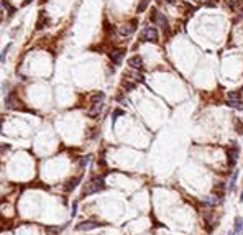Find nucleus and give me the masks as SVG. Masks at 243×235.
Listing matches in <instances>:
<instances>
[{
  "mask_svg": "<svg viewBox=\"0 0 243 235\" xmlns=\"http://www.w3.org/2000/svg\"><path fill=\"white\" fill-rule=\"evenodd\" d=\"M102 189H105V181H104V176H100V178H94V179H90L89 183L85 184V188L82 191V196L85 197V196L95 194V193H99V191H102Z\"/></svg>",
  "mask_w": 243,
  "mask_h": 235,
  "instance_id": "obj_1",
  "label": "nucleus"
},
{
  "mask_svg": "<svg viewBox=\"0 0 243 235\" xmlns=\"http://www.w3.org/2000/svg\"><path fill=\"white\" fill-rule=\"evenodd\" d=\"M150 20H151V23H156L158 26L163 28V31H169V23H168V20H166V17L163 13L158 12V8H151Z\"/></svg>",
  "mask_w": 243,
  "mask_h": 235,
  "instance_id": "obj_2",
  "label": "nucleus"
},
{
  "mask_svg": "<svg viewBox=\"0 0 243 235\" xmlns=\"http://www.w3.org/2000/svg\"><path fill=\"white\" fill-rule=\"evenodd\" d=\"M140 40L141 41H158V31H156L155 26H146L143 28V31L140 33Z\"/></svg>",
  "mask_w": 243,
  "mask_h": 235,
  "instance_id": "obj_3",
  "label": "nucleus"
},
{
  "mask_svg": "<svg viewBox=\"0 0 243 235\" xmlns=\"http://www.w3.org/2000/svg\"><path fill=\"white\" fill-rule=\"evenodd\" d=\"M100 222H95V220H87V222H80L76 225V230H79V232H82V230H92V229H97L100 227Z\"/></svg>",
  "mask_w": 243,
  "mask_h": 235,
  "instance_id": "obj_4",
  "label": "nucleus"
},
{
  "mask_svg": "<svg viewBox=\"0 0 243 235\" xmlns=\"http://www.w3.org/2000/svg\"><path fill=\"white\" fill-rule=\"evenodd\" d=\"M136 25H138V20H131L130 25H123V26L118 28V33H120L122 36H128V35H131V33L135 31Z\"/></svg>",
  "mask_w": 243,
  "mask_h": 235,
  "instance_id": "obj_5",
  "label": "nucleus"
},
{
  "mask_svg": "<svg viewBox=\"0 0 243 235\" xmlns=\"http://www.w3.org/2000/svg\"><path fill=\"white\" fill-rule=\"evenodd\" d=\"M237 160H238V146L233 143V146L228 150V166L233 168L235 166V163H237Z\"/></svg>",
  "mask_w": 243,
  "mask_h": 235,
  "instance_id": "obj_6",
  "label": "nucleus"
},
{
  "mask_svg": "<svg viewBox=\"0 0 243 235\" xmlns=\"http://www.w3.org/2000/svg\"><path fill=\"white\" fill-rule=\"evenodd\" d=\"M123 54H125V51H123V50H113L108 56H110V59H112L113 64L120 66L122 64V59H123Z\"/></svg>",
  "mask_w": 243,
  "mask_h": 235,
  "instance_id": "obj_7",
  "label": "nucleus"
},
{
  "mask_svg": "<svg viewBox=\"0 0 243 235\" xmlns=\"http://www.w3.org/2000/svg\"><path fill=\"white\" fill-rule=\"evenodd\" d=\"M128 66L133 69H141L143 68V58L141 56H131L130 59H128Z\"/></svg>",
  "mask_w": 243,
  "mask_h": 235,
  "instance_id": "obj_8",
  "label": "nucleus"
},
{
  "mask_svg": "<svg viewBox=\"0 0 243 235\" xmlns=\"http://www.w3.org/2000/svg\"><path fill=\"white\" fill-rule=\"evenodd\" d=\"M102 107H104V105H102V102H99V104H94L92 107H90V109L87 110V117H90V118H95L99 114L102 112Z\"/></svg>",
  "mask_w": 243,
  "mask_h": 235,
  "instance_id": "obj_9",
  "label": "nucleus"
},
{
  "mask_svg": "<svg viewBox=\"0 0 243 235\" xmlns=\"http://www.w3.org/2000/svg\"><path fill=\"white\" fill-rule=\"evenodd\" d=\"M80 176H76V178H73V179H69L68 181V186H66V191H73V189H76L77 188V184L80 183Z\"/></svg>",
  "mask_w": 243,
  "mask_h": 235,
  "instance_id": "obj_10",
  "label": "nucleus"
},
{
  "mask_svg": "<svg viewBox=\"0 0 243 235\" xmlns=\"http://www.w3.org/2000/svg\"><path fill=\"white\" fill-rule=\"evenodd\" d=\"M104 97H105V94L104 92H94L92 95H90V100H92V104H99V102H102Z\"/></svg>",
  "mask_w": 243,
  "mask_h": 235,
  "instance_id": "obj_11",
  "label": "nucleus"
},
{
  "mask_svg": "<svg viewBox=\"0 0 243 235\" xmlns=\"http://www.w3.org/2000/svg\"><path fill=\"white\" fill-rule=\"evenodd\" d=\"M235 233H238V235L243 233V219L241 217L235 219Z\"/></svg>",
  "mask_w": 243,
  "mask_h": 235,
  "instance_id": "obj_12",
  "label": "nucleus"
},
{
  "mask_svg": "<svg viewBox=\"0 0 243 235\" xmlns=\"http://www.w3.org/2000/svg\"><path fill=\"white\" fill-rule=\"evenodd\" d=\"M227 105L228 107H233V109H238V110H243V102L241 100H227Z\"/></svg>",
  "mask_w": 243,
  "mask_h": 235,
  "instance_id": "obj_13",
  "label": "nucleus"
},
{
  "mask_svg": "<svg viewBox=\"0 0 243 235\" xmlns=\"http://www.w3.org/2000/svg\"><path fill=\"white\" fill-rule=\"evenodd\" d=\"M120 115H125V112L120 109H115L113 110V115H112V127L115 125V122H117V117H120Z\"/></svg>",
  "mask_w": 243,
  "mask_h": 235,
  "instance_id": "obj_14",
  "label": "nucleus"
},
{
  "mask_svg": "<svg viewBox=\"0 0 243 235\" xmlns=\"http://www.w3.org/2000/svg\"><path fill=\"white\" fill-rule=\"evenodd\" d=\"M237 178H238V171H233V174H232V179H230V184H228V188H230V191H233V189H235Z\"/></svg>",
  "mask_w": 243,
  "mask_h": 235,
  "instance_id": "obj_15",
  "label": "nucleus"
},
{
  "mask_svg": "<svg viewBox=\"0 0 243 235\" xmlns=\"http://www.w3.org/2000/svg\"><path fill=\"white\" fill-rule=\"evenodd\" d=\"M148 3H150V0H141L140 5H138V8H136V12L138 13H143V12L146 10V7H148Z\"/></svg>",
  "mask_w": 243,
  "mask_h": 235,
  "instance_id": "obj_16",
  "label": "nucleus"
},
{
  "mask_svg": "<svg viewBox=\"0 0 243 235\" xmlns=\"http://www.w3.org/2000/svg\"><path fill=\"white\" fill-rule=\"evenodd\" d=\"M40 13H41V15H40V20H38V23H36V28H38V30L45 28V26H43V25H45V22L48 23V20H45V15H43V12H40Z\"/></svg>",
  "mask_w": 243,
  "mask_h": 235,
  "instance_id": "obj_17",
  "label": "nucleus"
},
{
  "mask_svg": "<svg viewBox=\"0 0 243 235\" xmlns=\"http://www.w3.org/2000/svg\"><path fill=\"white\" fill-rule=\"evenodd\" d=\"M46 232L49 233V235H59V227H49V225H48Z\"/></svg>",
  "mask_w": 243,
  "mask_h": 235,
  "instance_id": "obj_18",
  "label": "nucleus"
},
{
  "mask_svg": "<svg viewBox=\"0 0 243 235\" xmlns=\"http://www.w3.org/2000/svg\"><path fill=\"white\" fill-rule=\"evenodd\" d=\"M122 87L125 89V90H133V89H135V84L128 82V81H123V82H122Z\"/></svg>",
  "mask_w": 243,
  "mask_h": 235,
  "instance_id": "obj_19",
  "label": "nucleus"
},
{
  "mask_svg": "<svg viewBox=\"0 0 243 235\" xmlns=\"http://www.w3.org/2000/svg\"><path fill=\"white\" fill-rule=\"evenodd\" d=\"M227 100H240V95H238V92H228Z\"/></svg>",
  "mask_w": 243,
  "mask_h": 235,
  "instance_id": "obj_20",
  "label": "nucleus"
},
{
  "mask_svg": "<svg viewBox=\"0 0 243 235\" xmlns=\"http://www.w3.org/2000/svg\"><path fill=\"white\" fill-rule=\"evenodd\" d=\"M89 161H90V156H84L82 160H80V168H84V166L87 165Z\"/></svg>",
  "mask_w": 243,
  "mask_h": 235,
  "instance_id": "obj_21",
  "label": "nucleus"
},
{
  "mask_svg": "<svg viewBox=\"0 0 243 235\" xmlns=\"http://www.w3.org/2000/svg\"><path fill=\"white\" fill-rule=\"evenodd\" d=\"M8 50H10V45H7V48H3V51H2V64L5 63V54H7Z\"/></svg>",
  "mask_w": 243,
  "mask_h": 235,
  "instance_id": "obj_22",
  "label": "nucleus"
},
{
  "mask_svg": "<svg viewBox=\"0 0 243 235\" xmlns=\"http://www.w3.org/2000/svg\"><path fill=\"white\" fill-rule=\"evenodd\" d=\"M237 5H238V3H237V0H230V2H228V7L233 8V10L237 8Z\"/></svg>",
  "mask_w": 243,
  "mask_h": 235,
  "instance_id": "obj_23",
  "label": "nucleus"
},
{
  "mask_svg": "<svg viewBox=\"0 0 243 235\" xmlns=\"http://www.w3.org/2000/svg\"><path fill=\"white\" fill-rule=\"evenodd\" d=\"M76 210H77V202H74V204H73V210H71V215H73V217L76 215Z\"/></svg>",
  "mask_w": 243,
  "mask_h": 235,
  "instance_id": "obj_24",
  "label": "nucleus"
},
{
  "mask_svg": "<svg viewBox=\"0 0 243 235\" xmlns=\"http://www.w3.org/2000/svg\"><path fill=\"white\" fill-rule=\"evenodd\" d=\"M117 99H118V102H122V104H128V100H127L125 97H123V95H118Z\"/></svg>",
  "mask_w": 243,
  "mask_h": 235,
  "instance_id": "obj_25",
  "label": "nucleus"
},
{
  "mask_svg": "<svg viewBox=\"0 0 243 235\" xmlns=\"http://www.w3.org/2000/svg\"><path fill=\"white\" fill-rule=\"evenodd\" d=\"M161 2L168 3V5H174V3H176V0H161Z\"/></svg>",
  "mask_w": 243,
  "mask_h": 235,
  "instance_id": "obj_26",
  "label": "nucleus"
},
{
  "mask_svg": "<svg viewBox=\"0 0 243 235\" xmlns=\"http://www.w3.org/2000/svg\"><path fill=\"white\" fill-rule=\"evenodd\" d=\"M228 235H235V230H232V232H228Z\"/></svg>",
  "mask_w": 243,
  "mask_h": 235,
  "instance_id": "obj_27",
  "label": "nucleus"
},
{
  "mask_svg": "<svg viewBox=\"0 0 243 235\" xmlns=\"http://www.w3.org/2000/svg\"><path fill=\"white\" fill-rule=\"evenodd\" d=\"M240 202H243V193H241V197H240Z\"/></svg>",
  "mask_w": 243,
  "mask_h": 235,
  "instance_id": "obj_28",
  "label": "nucleus"
},
{
  "mask_svg": "<svg viewBox=\"0 0 243 235\" xmlns=\"http://www.w3.org/2000/svg\"><path fill=\"white\" fill-rule=\"evenodd\" d=\"M240 12H241V13H243V7H241V10H240Z\"/></svg>",
  "mask_w": 243,
  "mask_h": 235,
  "instance_id": "obj_29",
  "label": "nucleus"
}]
</instances>
